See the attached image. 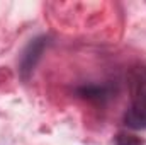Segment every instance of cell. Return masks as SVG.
Wrapping results in <instances>:
<instances>
[{
  "mask_svg": "<svg viewBox=\"0 0 146 145\" xmlns=\"http://www.w3.org/2000/svg\"><path fill=\"white\" fill-rule=\"evenodd\" d=\"M49 44V39L46 36H39L36 39H33L22 51L21 60H19V72L22 75V79H29V75L33 73V70L36 68L37 62L44 51V48Z\"/></svg>",
  "mask_w": 146,
  "mask_h": 145,
  "instance_id": "2",
  "label": "cell"
},
{
  "mask_svg": "<svg viewBox=\"0 0 146 145\" xmlns=\"http://www.w3.org/2000/svg\"><path fill=\"white\" fill-rule=\"evenodd\" d=\"M131 106L124 114V125L131 130H146V67H136L129 73Z\"/></svg>",
  "mask_w": 146,
  "mask_h": 145,
  "instance_id": "1",
  "label": "cell"
},
{
  "mask_svg": "<svg viewBox=\"0 0 146 145\" xmlns=\"http://www.w3.org/2000/svg\"><path fill=\"white\" fill-rule=\"evenodd\" d=\"M76 94L82 99H88L94 103H106L115 94V87L107 82H102V84L92 82V84H83L76 87Z\"/></svg>",
  "mask_w": 146,
  "mask_h": 145,
  "instance_id": "3",
  "label": "cell"
},
{
  "mask_svg": "<svg viewBox=\"0 0 146 145\" xmlns=\"http://www.w3.org/2000/svg\"><path fill=\"white\" fill-rule=\"evenodd\" d=\"M115 145H143V140L134 137V135H126V133H119L115 137Z\"/></svg>",
  "mask_w": 146,
  "mask_h": 145,
  "instance_id": "4",
  "label": "cell"
}]
</instances>
